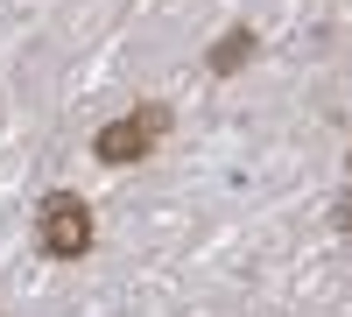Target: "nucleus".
<instances>
[{"instance_id": "39448f33", "label": "nucleus", "mask_w": 352, "mask_h": 317, "mask_svg": "<svg viewBox=\"0 0 352 317\" xmlns=\"http://www.w3.org/2000/svg\"><path fill=\"white\" fill-rule=\"evenodd\" d=\"M345 162H352V155H345Z\"/></svg>"}, {"instance_id": "f03ea898", "label": "nucleus", "mask_w": 352, "mask_h": 317, "mask_svg": "<svg viewBox=\"0 0 352 317\" xmlns=\"http://www.w3.org/2000/svg\"><path fill=\"white\" fill-rule=\"evenodd\" d=\"M36 233H43V254H50V261H78V254L92 247V205L71 197V190H56V197H43Z\"/></svg>"}, {"instance_id": "7ed1b4c3", "label": "nucleus", "mask_w": 352, "mask_h": 317, "mask_svg": "<svg viewBox=\"0 0 352 317\" xmlns=\"http://www.w3.org/2000/svg\"><path fill=\"white\" fill-rule=\"evenodd\" d=\"M247 56H254V36H247V28H232V36H219V50H212V71H219V78H232Z\"/></svg>"}, {"instance_id": "f257e3e1", "label": "nucleus", "mask_w": 352, "mask_h": 317, "mask_svg": "<svg viewBox=\"0 0 352 317\" xmlns=\"http://www.w3.org/2000/svg\"><path fill=\"white\" fill-rule=\"evenodd\" d=\"M162 134H169V106H141V113H120V120H106V127H99L92 155L120 169V162H141Z\"/></svg>"}, {"instance_id": "20e7f679", "label": "nucleus", "mask_w": 352, "mask_h": 317, "mask_svg": "<svg viewBox=\"0 0 352 317\" xmlns=\"http://www.w3.org/2000/svg\"><path fill=\"white\" fill-rule=\"evenodd\" d=\"M338 226H345V233H352V190L338 197Z\"/></svg>"}]
</instances>
